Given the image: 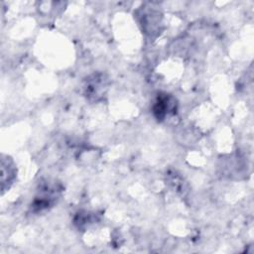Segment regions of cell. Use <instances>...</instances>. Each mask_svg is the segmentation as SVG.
<instances>
[{
  "label": "cell",
  "instance_id": "cell-1",
  "mask_svg": "<svg viewBox=\"0 0 254 254\" xmlns=\"http://www.w3.org/2000/svg\"><path fill=\"white\" fill-rule=\"evenodd\" d=\"M62 192V188L59 184H52L46 182L41 185L38 194L35 196L34 201L32 202L31 208L33 211H42L51 207L58 199Z\"/></svg>",
  "mask_w": 254,
  "mask_h": 254
},
{
  "label": "cell",
  "instance_id": "cell-2",
  "mask_svg": "<svg viewBox=\"0 0 254 254\" xmlns=\"http://www.w3.org/2000/svg\"><path fill=\"white\" fill-rule=\"evenodd\" d=\"M178 110V101L172 94L161 92L157 95L152 112L158 121H164L168 116L175 115Z\"/></svg>",
  "mask_w": 254,
  "mask_h": 254
},
{
  "label": "cell",
  "instance_id": "cell-3",
  "mask_svg": "<svg viewBox=\"0 0 254 254\" xmlns=\"http://www.w3.org/2000/svg\"><path fill=\"white\" fill-rule=\"evenodd\" d=\"M141 20L140 25L142 26V30L145 33H148L149 35L160 33V25H161V14L148 7L147 9H143L141 11V14H139Z\"/></svg>",
  "mask_w": 254,
  "mask_h": 254
},
{
  "label": "cell",
  "instance_id": "cell-4",
  "mask_svg": "<svg viewBox=\"0 0 254 254\" xmlns=\"http://www.w3.org/2000/svg\"><path fill=\"white\" fill-rule=\"evenodd\" d=\"M106 89H107L106 79L102 74H94L88 79H86L84 90H85V95L88 98H93L96 100L105 93Z\"/></svg>",
  "mask_w": 254,
  "mask_h": 254
}]
</instances>
